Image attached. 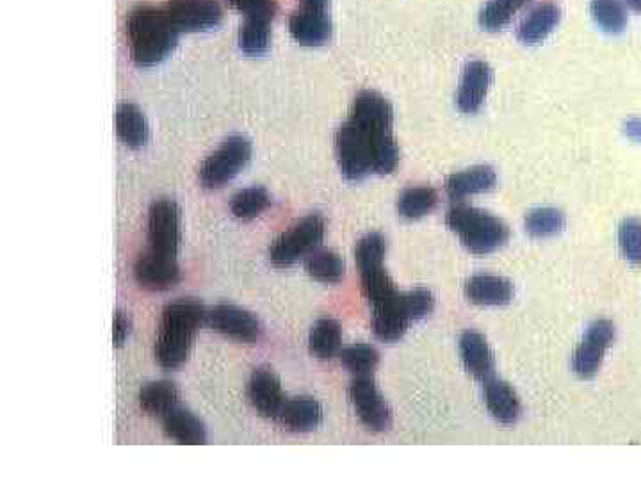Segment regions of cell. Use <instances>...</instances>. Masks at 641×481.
Segmentation results:
<instances>
[{"label": "cell", "instance_id": "2e32d148", "mask_svg": "<svg viewBox=\"0 0 641 481\" xmlns=\"http://www.w3.org/2000/svg\"><path fill=\"white\" fill-rule=\"evenodd\" d=\"M134 278L139 286L150 291H168L179 284L182 273L177 259L147 252L136 262Z\"/></svg>", "mask_w": 641, "mask_h": 481}, {"label": "cell", "instance_id": "83f0119b", "mask_svg": "<svg viewBox=\"0 0 641 481\" xmlns=\"http://www.w3.org/2000/svg\"><path fill=\"white\" fill-rule=\"evenodd\" d=\"M439 205V193L431 186H412L406 188L398 198V212L405 220H421L435 211Z\"/></svg>", "mask_w": 641, "mask_h": 481}, {"label": "cell", "instance_id": "484cf974", "mask_svg": "<svg viewBox=\"0 0 641 481\" xmlns=\"http://www.w3.org/2000/svg\"><path fill=\"white\" fill-rule=\"evenodd\" d=\"M139 405L150 414L163 419L168 412L180 405V392L177 385L168 380H157L143 385L139 391Z\"/></svg>", "mask_w": 641, "mask_h": 481}, {"label": "cell", "instance_id": "1f68e13d", "mask_svg": "<svg viewBox=\"0 0 641 481\" xmlns=\"http://www.w3.org/2000/svg\"><path fill=\"white\" fill-rule=\"evenodd\" d=\"M269 205H271V195L268 189L252 186V188L241 189L232 196L230 212L236 216L237 220L250 221L266 211Z\"/></svg>", "mask_w": 641, "mask_h": 481}, {"label": "cell", "instance_id": "cb8c5ba5", "mask_svg": "<svg viewBox=\"0 0 641 481\" xmlns=\"http://www.w3.org/2000/svg\"><path fill=\"white\" fill-rule=\"evenodd\" d=\"M163 426L166 435L179 444L196 446L207 442V432L202 421L180 405L163 417Z\"/></svg>", "mask_w": 641, "mask_h": 481}, {"label": "cell", "instance_id": "8d00e7d4", "mask_svg": "<svg viewBox=\"0 0 641 481\" xmlns=\"http://www.w3.org/2000/svg\"><path fill=\"white\" fill-rule=\"evenodd\" d=\"M228 4L244 18L273 20L276 15V0H228Z\"/></svg>", "mask_w": 641, "mask_h": 481}, {"label": "cell", "instance_id": "ac0fdd59", "mask_svg": "<svg viewBox=\"0 0 641 481\" xmlns=\"http://www.w3.org/2000/svg\"><path fill=\"white\" fill-rule=\"evenodd\" d=\"M460 359L467 373L476 378L479 382H487L488 378L495 376L494 351L490 348L485 335L479 334L476 330H465L460 343Z\"/></svg>", "mask_w": 641, "mask_h": 481}, {"label": "cell", "instance_id": "4316f807", "mask_svg": "<svg viewBox=\"0 0 641 481\" xmlns=\"http://www.w3.org/2000/svg\"><path fill=\"white\" fill-rule=\"evenodd\" d=\"M310 353L321 360L337 357L342 351L341 325L332 318L317 319L309 335Z\"/></svg>", "mask_w": 641, "mask_h": 481}, {"label": "cell", "instance_id": "52a82bcc", "mask_svg": "<svg viewBox=\"0 0 641 481\" xmlns=\"http://www.w3.org/2000/svg\"><path fill=\"white\" fill-rule=\"evenodd\" d=\"M325 234V218L319 212H312L276 239L269 248V261L276 268L293 266L319 250Z\"/></svg>", "mask_w": 641, "mask_h": 481}, {"label": "cell", "instance_id": "f1b7e54d", "mask_svg": "<svg viewBox=\"0 0 641 481\" xmlns=\"http://www.w3.org/2000/svg\"><path fill=\"white\" fill-rule=\"evenodd\" d=\"M271 22L266 18H244L237 33V45L246 56L259 58L268 52L271 45Z\"/></svg>", "mask_w": 641, "mask_h": 481}, {"label": "cell", "instance_id": "f546056e", "mask_svg": "<svg viewBox=\"0 0 641 481\" xmlns=\"http://www.w3.org/2000/svg\"><path fill=\"white\" fill-rule=\"evenodd\" d=\"M531 2L533 0H488L479 11V25L488 33L503 31Z\"/></svg>", "mask_w": 641, "mask_h": 481}, {"label": "cell", "instance_id": "d4e9b609", "mask_svg": "<svg viewBox=\"0 0 641 481\" xmlns=\"http://www.w3.org/2000/svg\"><path fill=\"white\" fill-rule=\"evenodd\" d=\"M116 132L129 148H143L150 139V127L147 118L138 106L125 102L116 109L114 116Z\"/></svg>", "mask_w": 641, "mask_h": 481}, {"label": "cell", "instance_id": "836d02e7", "mask_svg": "<svg viewBox=\"0 0 641 481\" xmlns=\"http://www.w3.org/2000/svg\"><path fill=\"white\" fill-rule=\"evenodd\" d=\"M339 357L342 366L353 376H371L380 364V353L371 344H351Z\"/></svg>", "mask_w": 641, "mask_h": 481}, {"label": "cell", "instance_id": "4fadbf2b", "mask_svg": "<svg viewBox=\"0 0 641 481\" xmlns=\"http://www.w3.org/2000/svg\"><path fill=\"white\" fill-rule=\"evenodd\" d=\"M615 343V325L609 319H597L586 330L583 341L579 343L574 357L572 369L581 378H592L599 373L606 351Z\"/></svg>", "mask_w": 641, "mask_h": 481}, {"label": "cell", "instance_id": "603a6c76", "mask_svg": "<svg viewBox=\"0 0 641 481\" xmlns=\"http://www.w3.org/2000/svg\"><path fill=\"white\" fill-rule=\"evenodd\" d=\"M278 421L291 432H312L323 421V407L314 398L287 400Z\"/></svg>", "mask_w": 641, "mask_h": 481}, {"label": "cell", "instance_id": "f35d334b", "mask_svg": "<svg viewBox=\"0 0 641 481\" xmlns=\"http://www.w3.org/2000/svg\"><path fill=\"white\" fill-rule=\"evenodd\" d=\"M625 136L633 139L636 143H641V118H631L625 122Z\"/></svg>", "mask_w": 641, "mask_h": 481}, {"label": "cell", "instance_id": "44dd1931", "mask_svg": "<svg viewBox=\"0 0 641 481\" xmlns=\"http://www.w3.org/2000/svg\"><path fill=\"white\" fill-rule=\"evenodd\" d=\"M560 20L561 9L556 2H540L520 22L517 38L524 45H538L554 33Z\"/></svg>", "mask_w": 641, "mask_h": 481}, {"label": "cell", "instance_id": "ffe728a7", "mask_svg": "<svg viewBox=\"0 0 641 481\" xmlns=\"http://www.w3.org/2000/svg\"><path fill=\"white\" fill-rule=\"evenodd\" d=\"M513 284L510 280L488 273H476L465 282V296L469 302L481 307H503L513 300Z\"/></svg>", "mask_w": 641, "mask_h": 481}, {"label": "cell", "instance_id": "277c9868", "mask_svg": "<svg viewBox=\"0 0 641 481\" xmlns=\"http://www.w3.org/2000/svg\"><path fill=\"white\" fill-rule=\"evenodd\" d=\"M446 223L474 255L497 252L510 239V229L501 218L463 202H455L447 211Z\"/></svg>", "mask_w": 641, "mask_h": 481}, {"label": "cell", "instance_id": "7a4b0ae2", "mask_svg": "<svg viewBox=\"0 0 641 481\" xmlns=\"http://www.w3.org/2000/svg\"><path fill=\"white\" fill-rule=\"evenodd\" d=\"M127 43L130 58L139 68H152L170 58L179 43L180 33L166 9L139 4L127 17Z\"/></svg>", "mask_w": 641, "mask_h": 481}, {"label": "cell", "instance_id": "7402d4cb", "mask_svg": "<svg viewBox=\"0 0 641 481\" xmlns=\"http://www.w3.org/2000/svg\"><path fill=\"white\" fill-rule=\"evenodd\" d=\"M483 396H485L488 412L492 414L495 421L501 424H513L519 421L520 412H522L519 396L508 382L495 376L488 378L487 382H483Z\"/></svg>", "mask_w": 641, "mask_h": 481}, {"label": "cell", "instance_id": "e575fe53", "mask_svg": "<svg viewBox=\"0 0 641 481\" xmlns=\"http://www.w3.org/2000/svg\"><path fill=\"white\" fill-rule=\"evenodd\" d=\"M565 214L554 207H538L526 216V230L536 239L556 236L565 229Z\"/></svg>", "mask_w": 641, "mask_h": 481}, {"label": "cell", "instance_id": "3957f363", "mask_svg": "<svg viewBox=\"0 0 641 481\" xmlns=\"http://www.w3.org/2000/svg\"><path fill=\"white\" fill-rule=\"evenodd\" d=\"M205 318L207 310L195 298H179L164 307L155 341V360L159 366L177 369L186 362Z\"/></svg>", "mask_w": 641, "mask_h": 481}, {"label": "cell", "instance_id": "8992f818", "mask_svg": "<svg viewBox=\"0 0 641 481\" xmlns=\"http://www.w3.org/2000/svg\"><path fill=\"white\" fill-rule=\"evenodd\" d=\"M435 309V296L424 287L399 293L396 300L373 310L374 335L383 343H396L410 323L430 316Z\"/></svg>", "mask_w": 641, "mask_h": 481}, {"label": "cell", "instance_id": "9a60e30c", "mask_svg": "<svg viewBox=\"0 0 641 481\" xmlns=\"http://www.w3.org/2000/svg\"><path fill=\"white\" fill-rule=\"evenodd\" d=\"M248 400L260 416L278 419L287 398L282 391L278 376L268 367H259L250 376Z\"/></svg>", "mask_w": 641, "mask_h": 481}, {"label": "cell", "instance_id": "4dcf8cb0", "mask_svg": "<svg viewBox=\"0 0 641 481\" xmlns=\"http://www.w3.org/2000/svg\"><path fill=\"white\" fill-rule=\"evenodd\" d=\"M305 268L310 277L328 286L339 284L346 273L341 255H337L332 250H316L305 259Z\"/></svg>", "mask_w": 641, "mask_h": 481}, {"label": "cell", "instance_id": "5b68a950", "mask_svg": "<svg viewBox=\"0 0 641 481\" xmlns=\"http://www.w3.org/2000/svg\"><path fill=\"white\" fill-rule=\"evenodd\" d=\"M385 253L387 241L378 232H371L362 237L355 248V261L362 280V289L373 310L396 300L401 293L385 270Z\"/></svg>", "mask_w": 641, "mask_h": 481}, {"label": "cell", "instance_id": "e0dca14e", "mask_svg": "<svg viewBox=\"0 0 641 481\" xmlns=\"http://www.w3.org/2000/svg\"><path fill=\"white\" fill-rule=\"evenodd\" d=\"M289 33L303 47H323L332 40V18L321 9H298L289 18Z\"/></svg>", "mask_w": 641, "mask_h": 481}, {"label": "cell", "instance_id": "ba28073f", "mask_svg": "<svg viewBox=\"0 0 641 481\" xmlns=\"http://www.w3.org/2000/svg\"><path fill=\"white\" fill-rule=\"evenodd\" d=\"M252 141L244 136H230L200 166L198 179L203 188L220 189L236 179L252 161Z\"/></svg>", "mask_w": 641, "mask_h": 481}, {"label": "cell", "instance_id": "d6986e66", "mask_svg": "<svg viewBox=\"0 0 641 481\" xmlns=\"http://www.w3.org/2000/svg\"><path fill=\"white\" fill-rule=\"evenodd\" d=\"M497 186V173L488 164H478L449 175L446 193L453 202H463L471 196L483 195Z\"/></svg>", "mask_w": 641, "mask_h": 481}, {"label": "cell", "instance_id": "8fae6325", "mask_svg": "<svg viewBox=\"0 0 641 481\" xmlns=\"http://www.w3.org/2000/svg\"><path fill=\"white\" fill-rule=\"evenodd\" d=\"M164 9L180 34L207 33L223 22L218 0H168Z\"/></svg>", "mask_w": 641, "mask_h": 481}, {"label": "cell", "instance_id": "7c38bea8", "mask_svg": "<svg viewBox=\"0 0 641 481\" xmlns=\"http://www.w3.org/2000/svg\"><path fill=\"white\" fill-rule=\"evenodd\" d=\"M205 325L237 343H257L262 337L259 319L255 318L250 310L230 303H220L207 310Z\"/></svg>", "mask_w": 641, "mask_h": 481}, {"label": "cell", "instance_id": "ab89813d", "mask_svg": "<svg viewBox=\"0 0 641 481\" xmlns=\"http://www.w3.org/2000/svg\"><path fill=\"white\" fill-rule=\"evenodd\" d=\"M301 8L321 9V11H328L330 0H298Z\"/></svg>", "mask_w": 641, "mask_h": 481}, {"label": "cell", "instance_id": "5bb4252c", "mask_svg": "<svg viewBox=\"0 0 641 481\" xmlns=\"http://www.w3.org/2000/svg\"><path fill=\"white\" fill-rule=\"evenodd\" d=\"M492 81H494V72L487 61L472 59L465 65L458 91H456V106L463 115L478 113L487 100Z\"/></svg>", "mask_w": 641, "mask_h": 481}, {"label": "cell", "instance_id": "d590c367", "mask_svg": "<svg viewBox=\"0 0 641 481\" xmlns=\"http://www.w3.org/2000/svg\"><path fill=\"white\" fill-rule=\"evenodd\" d=\"M618 246L627 262L641 266V221L625 218L618 227Z\"/></svg>", "mask_w": 641, "mask_h": 481}, {"label": "cell", "instance_id": "d6a6232c", "mask_svg": "<svg viewBox=\"0 0 641 481\" xmlns=\"http://www.w3.org/2000/svg\"><path fill=\"white\" fill-rule=\"evenodd\" d=\"M593 22L604 33L620 34L627 27V8L624 0H592L590 4Z\"/></svg>", "mask_w": 641, "mask_h": 481}, {"label": "cell", "instance_id": "74e56055", "mask_svg": "<svg viewBox=\"0 0 641 481\" xmlns=\"http://www.w3.org/2000/svg\"><path fill=\"white\" fill-rule=\"evenodd\" d=\"M129 334H130L129 318L125 316V312H122V310H116V314H114V321H113L114 344H116V346H122V344H125V341H127V337H129Z\"/></svg>", "mask_w": 641, "mask_h": 481}, {"label": "cell", "instance_id": "30bf717a", "mask_svg": "<svg viewBox=\"0 0 641 481\" xmlns=\"http://www.w3.org/2000/svg\"><path fill=\"white\" fill-rule=\"evenodd\" d=\"M349 401L357 412L358 419L373 432H385L392 423L389 403L371 376H355L349 384Z\"/></svg>", "mask_w": 641, "mask_h": 481}, {"label": "cell", "instance_id": "60d3db41", "mask_svg": "<svg viewBox=\"0 0 641 481\" xmlns=\"http://www.w3.org/2000/svg\"><path fill=\"white\" fill-rule=\"evenodd\" d=\"M625 8L633 9L634 13L641 15V0H624Z\"/></svg>", "mask_w": 641, "mask_h": 481}, {"label": "cell", "instance_id": "6da1fadb", "mask_svg": "<svg viewBox=\"0 0 641 481\" xmlns=\"http://www.w3.org/2000/svg\"><path fill=\"white\" fill-rule=\"evenodd\" d=\"M392 127L394 109L389 100L378 91H360L346 122L335 132V157L346 179L360 182L398 168L401 157Z\"/></svg>", "mask_w": 641, "mask_h": 481}, {"label": "cell", "instance_id": "9c48e42d", "mask_svg": "<svg viewBox=\"0 0 641 481\" xmlns=\"http://www.w3.org/2000/svg\"><path fill=\"white\" fill-rule=\"evenodd\" d=\"M147 239L148 252L177 259L182 243V214L177 202L161 198L150 205Z\"/></svg>", "mask_w": 641, "mask_h": 481}]
</instances>
